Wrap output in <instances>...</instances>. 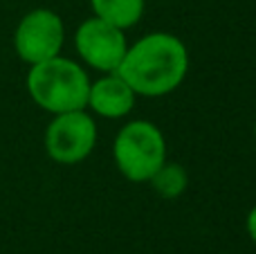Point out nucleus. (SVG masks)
<instances>
[{"label":"nucleus","instance_id":"0eeeda50","mask_svg":"<svg viewBox=\"0 0 256 254\" xmlns=\"http://www.w3.org/2000/svg\"><path fill=\"white\" fill-rule=\"evenodd\" d=\"M135 90L122 79L117 72H108L90 84L88 106L106 120H122L135 108Z\"/></svg>","mask_w":256,"mask_h":254},{"label":"nucleus","instance_id":"f257e3e1","mask_svg":"<svg viewBox=\"0 0 256 254\" xmlns=\"http://www.w3.org/2000/svg\"><path fill=\"white\" fill-rule=\"evenodd\" d=\"M189 52L178 36L153 32L126 50L117 74L142 97H164L184 81Z\"/></svg>","mask_w":256,"mask_h":254},{"label":"nucleus","instance_id":"9d476101","mask_svg":"<svg viewBox=\"0 0 256 254\" xmlns=\"http://www.w3.org/2000/svg\"><path fill=\"white\" fill-rule=\"evenodd\" d=\"M248 234H250V238L256 243V205L250 210V214H248Z\"/></svg>","mask_w":256,"mask_h":254},{"label":"nucleus","instance_id":"20e7f679","mask_svg":"<svg viewBox=\"0 0 256 254\" xmlns=\"http://www.w3.org/2000/svg\"><path fill=\"white\" fill-rule=\"evenodd\" d=\"M97 144V124L86 110L54 115L45 128V151L58 164H79Z\"/></svg>","mask_w":256,"mask_h":254},{"label":"nucleus","instance_id":"9b49d317","mask_svg":"<svg viewBox=\"0 0 256 254\" xmlns=\"http://www.w3.org/2000/svg\"><path fill=\"white\" fill-rule=\"evenodd\" d=\"M254 138H256V124H254Z\"/></svg>","mask_w":256,"mask_h":254},{"label":"nucleus","instance_id":"7ed1b4c3","mask_svg":"<svg viewBox=\"0 0 256 254\" xmlns=\"http://www.w3.org/2000/svg\"><path fill=\"white\" fill-rule=\"evenodd\" d=\"M112 158L126 180L148 182L150 176L166 162V140L153 122H128L115 138Z\"/></svg>","mask_w":256,"mask_h":254},{"label":"nucleus","instance_id":"1a4fd4ad","mask_svg":"<svg viewBox=\"0 0 256 254\" xmlns=\"http://www.w3.org/2000/svg\"><path fill=\"white\" fill-rule=\"evenodd\" d=\"M150 187L155 189L160 198L164 200H176L189 187V174L184 171V166L178 162H164L158 171L148 178Z\"/></svg>","mask_w":256,"mask_h":254},{"label":"nucleus","instance_id":"423d86ee","mask_svg":"<svg viewBox=\"0 0 256 254\" xmlns=\"http://www.w3.org/2000/svg\"><path fill=\"white\" fill-rule=\"evenodd\" d=\"M74 48L81 61L88 63L94 70L108 74V72H117L128 50V43L124 30L92 16L76 27Z\"/></svg>","mask_w":256,"mask_h":254},{"label":"nucleus","instance_id":"f03ea898","mask_svg":"<svg viewBox=\"0 0 256 254\" xmlns=\"http://www.w3.org/2000/svg\"><path fill=\"white\" fill-rule=\"evenodd\" d=\"M27 92L34 104L50 115H61L70 110L88 108L90 79L88 72L76 61L66 56H54L30 68Z\"/></svg>","mask_w":256,"mask_h":254},{"label":"nucleus","instance_id":"39448f33","mask_svg":"<svg viewBox=\"0 0 256 254\" xmlns=\"http://www.w3.org/2000/svg\"><path fill=\"white\" fill-rule=\"evenodd\" d=\"M66 40V27L56 12L34 9L25 14L14 32V48L20 61L36 66L61 54Z\"/></svg>","mask_w":256,"mask_h":254},{"label":"nucleus","instance_id":"6e6552de","mask_svg":"<svg viewBox=\"0 0 256 254\" xmlns=\"http://www.w3.org/2000/svg\"><path fill=\"white\" fill-rule=\"evenodd\" d=\"M90 7L97 18L126 32L128 27L140 22L144 14V0H90Z\"/></svg>","mask_w":256,"mask_h":254}]
</instances>
